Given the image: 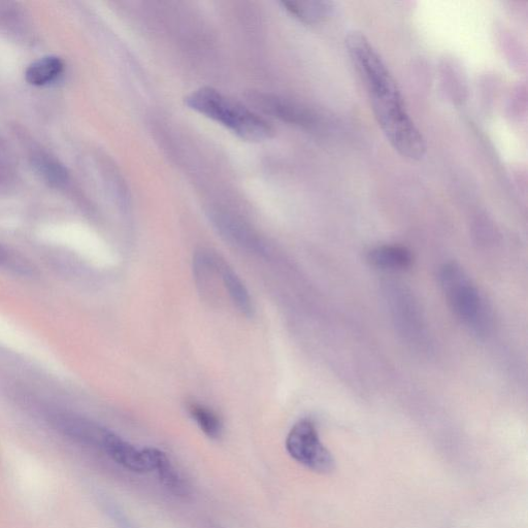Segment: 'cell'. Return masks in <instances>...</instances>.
Instances as JSON below:
<instances>
[{"label": "cell", "instance_id": "1", "mask_svg": "<svg viewBox=\"0 0 528 528\" xmlns=\"http://www.w3.org/2000/svg\"><path fill=\"white\" fill-rule=\"evenodd\" d=\"M348 54L365 84L375 117L386 139L403 157L419 161L426 143L406 108L404 98L386 64L362 33L354 31L346 39Z\"/></svg>", "mask_w": 528, "mask_h": 528}, {"label": "cell", "instance_id": "2", "mask_svg": "<svg viewBox=\"0 0 528 528\" xmlns=\"http://www.w3.org/2000/svg\"><path fill=\"white\" fill-rule=\"evenodd\" d=\"M185 104L244 141L263 142L273 135L266 120L214 88L202 87L193 91L185 98Z\"/></svg>", "mask_w": 528, "mask_h": 528}, {"label": "cell", "instance_id": "3", "mask_svg": "<svg viewBox=\"0 0 528 528\" xmlns=\"http://www.w3.org/2000/svg\"><path fill=\"white\" fill-rule=\"evenodd\" d=\"M440 283L454 315L477 335H485L490 325L489 309L478 288L455 263L440 271Z\"/></svg>", "mask_w": 528, "mask_h": 528}, {"label": "cell", "instance_id": "4", "mask_svg": "<svg viewBox=\"0 0 528 528\" xmlns=\"http://www.w3.org/2000/svg\"><path fill=\"white\" fill-rule=\"evenodd\" d=\"M290 457L312 472L329 474L335 470V459L320 440L316 425L303 419L293 425L286 438Z\"/></svg>", "mask_w": 528, "mask_h": 528}, {"label": "cell", "instance_id": "5", "mask_svg": "<svg viewBox=\"0 0 528 528\" xmlns=\"http://www.w3.org/2000/svg\"><path fill=\"white\" fill-rule=\"evenodd\" d=\"M101 449L122 469L135 474L154 471L156 448L140 449L118 435L107 431Z\"/></svg>", "mask_w": 528, "mask_h": 528}, {"label": "cell", "instance_id": "6", "mask_svg": "<svg viewBox=\"0 0 528 528\" xmlns=\"http://www.w3.org/2000/svg\"><path fill=\"white\" fill-rule=\"evenodd\" d=\"M252 101L264 113L288 123L311 127L316 122V117L309 110L289 102L285 98L257 94L252 97Z\"/></svg>", "mask_w": 528, "mask_h": 528}, {"label": "cell", "instance_id": "7", "mask_svg": "<svg viewBox=\"0 0 528 528\" xmlns=\"http://www.w3.org/2000/svg\"><path fill=\"white\" fill-rule=\"evenodd\" d=\"M53 422L63 434L99 449L108 431L87 419L69 413L55 414Z\"/></svg>", "mask_w": 528, "mask_h": 528}, {"label": "cell", "instance_id": "8", "mask_svg": "<svg viewBox=\"0 0 528 528\" xmlns=\"http://www.w3.org/2000/svg\"><path fill=\"white\" fill-rule=\"evenodd\" d=\"M368 260L376 269L399 272L411 268L413 255L406 247L383 245L371 250L368 255Z\"/></svg>", "mask_w": 528, "mask_h": 528}, {"label": "cell", "instance_id": "9", "mask_svg": "<svg viewBox=\"0 0 528 528\" xmlns=\"http://www.w3.org/2000/svg\"><path fill=\"white\" fill-rule=\"evenodd\" d=\"M160 484L176 497H186L189 486L167 453L156 448L154 471Z\"/></svg>", "mask_w": 528, "mask_h": 528}, {"label": "cell", "instance_id": "10", "mask_svg": "<svg viewBox=\"0 0 528 528\" xmlns=\"http://www.w3.org/2000/svg\"><path fill=\"white\" fill-rule=\"evenodd\" d=\"M281 5L295 18L309 24L321 22L334 11V4L318 0H286Z\"/></svg>", "mask_w": 528, "mask_h": 528}, {"label": "cell", "instance_id": "11", "mask_svg": "<svg viewBox=\"0 0 528 528\" xmlns=\"http://www.w3.org/2000/svg\"><path fill=\"white\" fill-rule=\"evenodd\" d=\"M63 70L64 63L59 57L48 56L29 65L25 78L33 86H45L54 82Z\"/></svg>", "mask_w": 528, "mask_h": 528}, {"label": "cell", "instance_id": "12", "mask_svg": "<svg viewBox=\"0 0 528 528\" xmlns=\"http://www.w3.org/2000/svg\"><path fill=\"white\" fill-rule=\"evenodd\" d=\"M0 269L24 278H35L40 274L29 259L3 244H0Z\"/></svg>", "mask_w": 528, "mask_h": 528}, {"label": "cell", "instance_id": "13", "mask_svg": "<svg viewBox=\"0 0 528 528\" xmlns=\"http://www.w3.org/2000/svg\"><path fill=\"white\" fill-rule=\"evenodd\" d=\"M191 418L201 431L211 440H219L223 435V423L220 417L210 408L192 404L189 407Z\"/></svg>", "mask_w": 528, "mask_h": 528}, {"label": "cell", "instance_id": "14", "mask_svg": "<svg viewBox=\"0 0 528 528\" xmlns=\"http://www.w3.org/2000/svg\"><path fill=\"white\" fill-rule=\"evenodd\" d=\"M223 278L231 299H233L241 312L250 315L252 312V304L249 293L242 281L235 273L230 271H226Z\"/></svg>", "mask_w": 528, "mask_h": 528}]
</instances>
